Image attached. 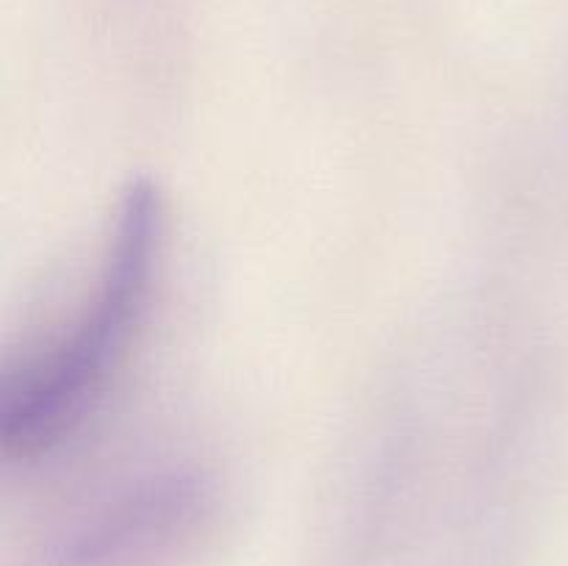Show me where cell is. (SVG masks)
Segmentation results:
<instances>
[{
	"mask_svg": "<svg viewBox=\"0 0 568 566\" xmlns=\"http://www.w3.org/2000/svg\"><path fill=\"white\" fill-rule=\"evenodd\" d=\"M214 519V488L200 472H142L78 514L44 549L42 566H172Z\"/></svg>",
	"mask_w": 568,
	"mask_h": 566,
	"instance_id": "obj_2",
	"label": "cell"
},
{
	"mask_svg": "<svg viewBox=\"0 0 568 566\" xmlns=\"http://www.w3.org/2000/svg\"><path fill=\"white\" fill-rule=\"evenodd\" d=\"M166 214L159 189L133 181L109 220L92 281L55 331L11 361L0 383V447L33 464L70 442L103 405L150 314Z\"/></svg>",
	"mask_w": 568,
	"mask_h": 566,
	"instance_id": "obj_1",
	"label": "cell"
}]
</instances>
